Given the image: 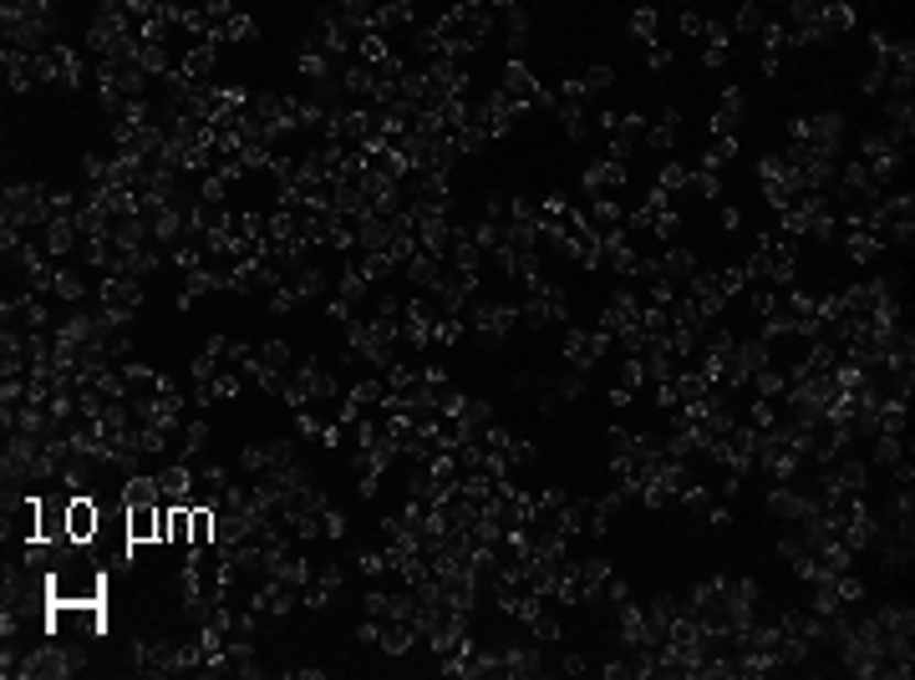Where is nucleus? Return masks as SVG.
Returning <instances> with one entry per match:
<instances>
[{
  "label": "nucleus",
  "mask_w": 915,
  "mask_h": 680,
  "mask_svg": "<svg viewBox=\"0 0 915 680\" xmlns=\"http://www.w3.org/2000/svg\"><path fill=\"white\" fill-rule=\"evenodd\" d=\"M97 528H102V503H97L92 493H72V503H67V534H72V544H92Z\"/></svg>",
  "instance_id": "nucleus-1"
}]
</instances>
